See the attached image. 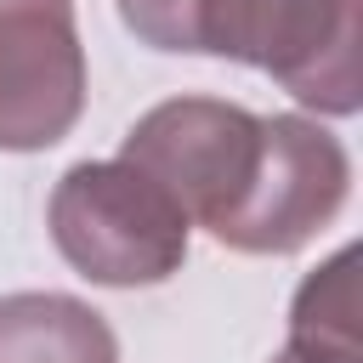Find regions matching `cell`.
<instances>
[{
    "mask_svg": "<svg viewBox=\"0 0 363 363\" xmlns=\"http://www.w3.org/2000/svg\"><path fill=\"white\" fill-rule=\"evenodd\" d=\"M45 221L57 255L79 278L108 289L164 284L170 272H182L187 233H193L176 199L125 159H85L62 170Z\"/></svg>",
    "mask_w": 363,
    "mask_h": 363,
    "instance_id": "cell-1",
    "label": "cell"
},
{
    "mask_svg": "<svg viewBox=\"0 0 363 363\" xmlns=\"http://www.w3.org/2000/svg\"><path fill=\"white\" fill-rule=\"evenodd\" d=\"M357 11L363 0H216L204 51L272 74L312 113L352 119L363 108Z\"/></svg>",
    "mask_w": 363,
    "mask_h": 363,
    "instance_id": "cell-2",
    "label": "cell"
},
{
    "mask_svg": "<svg viewBox=\"0 0 363 363\" xmlns=\"http://www.w3.org/2000/svg\"><path fill=\"white\" fill-rule=\"evenodd\" d=\"M261 142H267V119L221 102V96H170L159 108H147L130 130L119 159L136 164L142 176H153L176 210L199 227H210V238L238 216L255 170H261Z\"/></svg>",
    "mask_w": 363,
    "mask_h": 363,
    "instance_id": "cell-3",
    "label": "cell"
},
{
    "mask_svg": "<svg viewBox=\"0 0 363 363\" xmlns=\"http://www.w3.org/2000/svg\"><path fill=\"white\" fill-rule=\"evenodd\" d=\"M261 170L238 204V216L216 233V244L238 255H295L312 244L352 193V159L340 136H329L318 119L301 113H261Z\"/></svg>",
    "mask_w": 363,
    "mask_h": 363,
    "instance_id": "cell-4",
    "label": "cell"
},
{
    "mask_svg": "<svg viewBox=\"0 0 363 363\" xmlns=\"http://www.w3.org/2000/svg\"><path fill=\"white\" fill-rule=\"evenodd\" d=\"M85 113L74 0H0V153L57 147Z\"/></svg>",
    "mask_w": 363,
    "mask_h": 363,
    "instance_id": "cell-5",
    "label": "cell"
},
{
    "mask_svg": "<svg viewBox=\"0 0 363 363\" xmlns=\"http://www.w3.org/2000/svg\"><path fill=\"white\" fill-rule=\"evenodd\" d=\"M0 363H119L108 318L57 289L0 295Z\"/></svg>",
    "mask_w": 363,
    "mask_h": 363,
    "instance_id": "cell-6",
    "label": "cell"
},
{
    "mask_svg": "<svg viewBox=\"0 0 363 363\" xmlns=\"http://www.w3.org/2000/svg\"><path fill=\"white\" fill-rule=\"evenodd\" d=\"M357 250H335L289 301V352L306 363H363L357 346Z\"/></svg>",
    "mask_w": 363,
    "mask_h": 363,
    "instance_id": "cell-7",
    "label": "cell"
},
{
    "mask_svg": "<svg viewBox=\"0 0 363 363\" xmlns=\"http://www.w3.org/2000/svg\"><path fill=\"white\" fill-rule=\"evenodd\" d=\"M125 28L153 51H204V17L216 0H113Z\"/></svg>",
    "mask_w": 363,
    "mask_h": 363,
    "instance_id": "cell-8",
    "label": "cell"
},
{
    "mask_svg": "<svg viewBox=\"0 0 363 363\" xmlns=\"http://www.w3.org/2000/svg\"><path fill=\"white\" fill-rule=\"evenodd\" d=\"M272 363H306V357H295V352H289V346H284V352H278V357H272Z\"/></svg>",
    "mask_w": 363,
    "mask_h": 363,
    "instance_id": "cell-9",
    "label": "cell"
}]
</instances>
